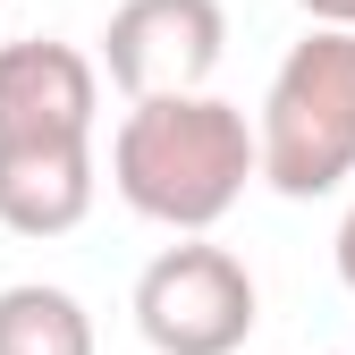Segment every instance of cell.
Masks as SVG:
<instances>
[{
  "mask_svg": "<svg viewBox=\"0 0 355 355\" xmlns=\"http://www.w3.org/2000/svg\"><path fill=\"white\" fill-rule=\"evenodd\" d=\"M245 178H262V136L220 94H144L110 136V187L153 229L203 237L237 211Z\"/></svg>",
  "mask_w": 355,
  "mask_h": 355,
  "instance_id": "6da1fadb",
  "label": "cell"
},
{
  "mask_svg": "<svg viewBox=\"0 0 355 355\" xmlns=\"http://www.w3.org/2000/svg\"><path fill=\"white\" fill-rule=\"evenodd\" d=\"M262 178L288 203L338 195L355 178V26H313L262 94Z\"/></svg>",
  "mask_w": 355,
  "mask_h": 355,
  "instance_id": "7a4b0ae2",
  "label": "cell"
},
{
  "mask_svg": "<svg viewBox=\"0 0 355 355\" xmlns=\"http://www.w3.org/2000/svg\"><path fill=\"white\" fill-rule=\"evenodd\" d=\"M254 271L229 254V245H161L136 279V330L153 355H237L254 338Z\"/></svg>",
  "mask_w": 355,
  "mask_h": 355,
  "instance_id": "3957f363",
  "label": "cell"
},
{
  "mask_svg": "<svg viewBox=\"0 0 355 355\" xmlns=\"http://www.w3.org/2000/svg\"><path fill=\"white\" fill-rule=\"evenodd\" d=\"M229 42V9L220 0H119L102 26V68L127 102L144 94H203Z\"/></svg>",
  "mask_w": 355,
  "mask_h": 355,
  "instance_id": "277c9868",
  "label": "cell"
},
{
  "mask_svg": "<svg viewBox=\"0 0 355 355\" xmlns=\"http://www.w3.org/2000/svg\"><path fill=\"white\" fill-rule=\"evenodd\" d=\"M102 68L76 42H0V144H94Z\"/></svg>",
  "mask_w": 355,
  "mask_h": 355,
  "instance_id": "5b68a950",
  "label": "cell"
},
{
  "mask_svg": "<svg viewBox=\"0 0 355 355\" xmlns=\"http://www.w3.org/2000/svg\"><path fill=\"white\" fill-rule=\"evenodd\" d=\"M94 211V144H0V229L68 237Z\"/></svg>",
  "mask_w": 355,
  "mask_h": 355,
  "instance_id": "8992f818",
  "label": "cell"
},
{
  "mask_svg": "<svg viewBox=\"0 0 355 355\" xmlns=\"http://www.w3.org/2000/svg\"><path fill=\"white\" fill-rule=\"evenodd\" d=\"M0 355H94V313L68 288L17 279L0 288Z\"/></svg>",
  "mask_w": 355,
  "mask_h": 355,
  "instance_id": "52a82bcc",
  "label": "cell"
},
{
  "mask_svg": "<svg viewBox=\"0 0 355 355\" xmlns=\"http://www.w3.org/2000/svg\"><path fill=\"white\" fill-rule=\"evenodd\" d=\"M330 254H338V279H347V296H355V203H347V220H338V245H330Z\"/></svg>",
  "mask_w": 355,
  "mask_h": 355,
  "instance_id": "ba28073f",
  "label": "cell"
},
{
  "mask_svg": "<svg viewBox=\"0 0 355 355\" xmlns=\"http://www.w3.org/2000/svg\"><path fill=\"white\" fill-rule=\"evenodd\" d=\"M313 26H355V0H296Z\"/></svg>",
  "mask_w": 355,
  "mask_h": 355,
  "instance_id": "9c48e42d",
  "label": "cell"
}]
</instances>
